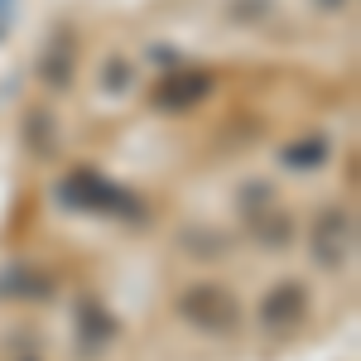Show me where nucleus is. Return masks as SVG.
I'll return each mask as SVG.
<instances>
[{"mask_svg":"<svg viewBox=\"0 0 361 361\" xmlns=\"http://www.w3.org/2000/svg\"><path fill=\"white\" fill-rule=\"evenodd\" d=\"M58 197H63L68 207H82V212H111V217H130V222L145 212V202H140L135 193L116 188L111 178H102V173H92V169H73V173L58 183Z\"/></svg>","mask_w":361,"mask_h":361,"instance_id":"nucleus-1","label":"nucleus"},{"mask_svg":"<svg viewBox=\"0 0 361 361\" xmlns=\"http://www.w3.org/2000/svg\"><path fill=\"white\" fill-rule=\"evenodd\" d=\"M178 318L193 323L197 333H212V337H231L241 328V304L226 284H188L178 294Z\"/></svg>","mask_w":361,"mask_h":361,"instance_id":"nucleus-2","label":"nucleus"},{"mask_svg":"<svg viewBox=\"0 0 361 361\" xmlns=\"http://www.w3.org/2000/svg\"><path fill=\"white\" fill-rule=\"evenodd\" d=\"M308 250H313V260H318L323 270L347 265L352 250H357V217H352L347 207H328V212H318L313 226H308Z\"/></svg>","mask_w":361,"mask_h":361,"instance_id":"nucleus-3","label":"nucleus"},{"mask_svg":"<svg viewBox=\"0 0 361 361\" xmlns=\"http://www.w3.org/2000/svg\"><path fill=\"white\" fill-rule=\"evenodd\" d=\"M304 318H308V289L299 279H279L275 289L260 299V328L265 333L284 337V333H294Z\"/></svg>","mask_w":361,"mask_h":361,"instance_id":"nucleus-4","label":"nucleus"},{"mask_svg":"<svg viewBox=\"0 0 361 361\" xmlns=\"http://www.w3.org/2000/svg\"><path fill=\"white\" fill-rule=\"evenodd\" d=\"M207 92H212V73H202V68H178V73H169L164 82L149 92V102H154L159 111H188Z\"/></svg>","mask_w":361,"mask_h":361,"instance_id":"nucleus-5","label":"nucleus"},{"mask_svg":"<svg viewBox=\"0 0 361 361\" xmlns=\"http://www.w3.org/2000/svg\"><path fill=\"white\" fill-rule=\"evenodd\" d=\"M111 337H116L111 313L97 304V299H78V347H82L87 357H97L102 347H111Z\"/></svg>","mask_w":361,"mask_h":361,"instance_id":"nucleus-6","label":"nucleus"},{"mask_svg":"<svg viewBox=\"0 0 361 361\" xmlns=\"http://www.w3.org/2000/svg\"><path fill=\"white\" fill-rule=\"evenodd\" d=\"M0 299H49V279L34 275L29 265H10L0 275Z\"/></svg>","mask_w":361,"mask_h":361,"instance_id":"nucleus-7","label":"nucleus"},{"mask_svg":"<svg viewBox=\"0 0 361 361\" xmlns=\"http://www.w3.org/2000/svg\"><path fill=\"white\" fill-rule=\"evenodd\" d=\"M44 82L49 87H68L73 82V39L68 34H58L54 44H49V54H44Z\"/></svg>","mask_w":361,"mask_h":361,"instance_id":"nucleus-8","label":"nucleus"},{"mask_svg":"<svg viewBox=\"0 0 361 361\" xmlns=\"http://www.w3.org/2000/svg\"><path fill=\"white\" fill-rule=\"evenodd\" d=\"M250 231H255V241H265V246H284V241L294 236V222H289L284 212H250Z\"/></svg>","mask_w":361,"mask_h":361,"instance_id":"nucleus-9","label":"nucleus"},{"mask_svg":"<svg viewBox=\"0 0 361 361\" xmlns=\"http://www.w3.org/2000/svg\"><path fill=\"white\" fill-rule=\"evenodd\" d=\"M328 159V140L323 135H304L299 145H284V164L289 169H318Z\"/></svg>","mask_w":361,"mask_h":361,"instance_id":"nucleus-10","label":"nucleus"},{"mask_svg":"<svg viewBox=\"0 0 361 361\" xmlns=\"http://www.w3.org/2000/svg\"><path fill=\"white\" fill-rule=\"evenodd\" d=\"M102 82L111 87V92H126V82H130V68H126V58H111V63H106Z\"/></svg>","mask_w":361,"mask_h":361,"instance_id":"nucleus-11","label":"nucleus"},{"mask_svg":"<svg viewBox=\"0 0 361 361\" xmlns=\"http://www.w3.org/2000/svg\"><path fill=\"white\" fill-rule=\"evenodd\" d=\"M323 5H342V0H323Z\"/></svg>","mask_w":361,"mask_h":361,"instance_id":"nucleus-12","label":"nucleus"}]
</instances>
